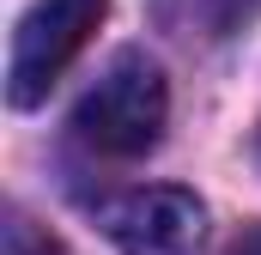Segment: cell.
Segmentation results:
<instances>
[{"label": "cell", "mask_w": 261, "mask_h": 255, "mask_svg": "<svg viewBox=\"0 0 261 255\" xmlns=\"http://www.w3.org/2000/svg\"><path fill=\"white\" fill-rule=\"evenodd\" d=\"M164 116H170V91H164L158 61H146L140 49H128L73 104V140L85 152H97V158H140V152L158 146Z\"/></svg>", "instance_id": "1"}, {"label": "cell", "mask_w": 261, "mask_h": 255, "mask_svg": "<svg viewBox=\"0 0 261 255\" xmlns=\"http://www.w3.org/2000/svg\"><path fill=\"white\" fill-rule=\"evenodd\" d=\"M110 12V0H37L18 31H12V55H6V97L18 110H37L49 97V85L67 73V61L91 43L97 18Z\"/></svg>", "instance_id": "2"}, {"label": "cell", "mask_w": 261, "mask_h": 255, "mask_svg": "<svg viewBox=\"0 0 261 255\" xmlns=\"http://www.w3.org/2000/svg\"><path fill=\"white\" fill-rule=\"evenodd\" d=\"M97 225L122 255H195L206 237V207L189 189H128L97 207Z\"/></svg>", "instance_id": "3"}, {"label": "cell", "mask_w": 261, "mask_h": 255, "mask_svg": "<svg viewBox=\"0 0 261 255\" xmlns=\"http://www.w3.org/2000/svg\"><path fill=\"white\" fill-rule=\"evenodd\" d=\"M225 255H261V231H243V237H237Z\"/></svg>", "instance_id": "4"}]
</instances>
